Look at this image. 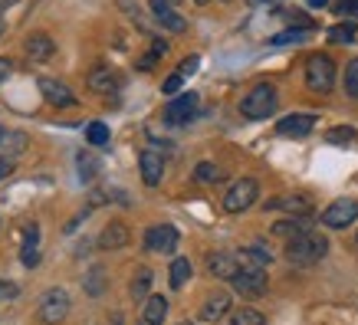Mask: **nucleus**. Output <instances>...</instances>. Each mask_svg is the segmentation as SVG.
<instances>
[{"label":"nucleus","instance_id":"f257e3e1","mask_svg":"<svg viewBox=\"0 0 358 325\" xmlns=\"http://www.w3.org/2000/svg\"><path fill=\"white\" fill-rule=\"evenodd\" d=\"M326 253H329V240L322 233H315V230H306L299 237L286 240V260L293 266H315Z\"/></svg>","mask_w":358,"mask_h":325},{"label":"nucleus","instance_id":"f03ea898","mask_svg":"<svg viewBox=\"0 0 358 325\" xmlns=\"http://www.w3.org/2000/svg\"><path fill=\"white\" fill-rule=\"evenodd\" d=\"M240 112H243V119H250V122L270 119L273 112H276V86H270V82L253 86L247 96H243V102H240Z\"/></svg>","mask_w":358,"mask_h":325},{"label":"nucleus","instance_id":"7ed1b4c3","mask_svg":"<svg viewBox=\"0 0 358 325\" xmlns=\"http://www.w3.org/2000/svg\"><path fill=\"white\" fill-rule=\"evenodd\" d=\"M306 86L319 92V96L332 92V86H336V63L326 53H313L306 59Z\"/></svg>","mask_w":358,"mask_h":325},{"label":"nucleus","instance_id":"20e7f679","mask_svg":"<svg viewBox=\"0 0 358 325\" xmlns=\"http://www.w3.org/2000/svg\"><path fill=\"white\" fill-rule=\"evenodd\" d=\"M257 197H260V181L257 178H240L224 191V210L227 214H243V210L257 204Z\"/></svg>","mask_w":358,"mask_h":325},{"label":"nucleus","instance_id":"39448f33","mask_svg":"<svg viewBox=\"0 0 358 325\" xmlns=\"http://www.w3.org/2000/svg\"><path fill=\"white\" fill-rule=\"evenodd\" d=\"M319 220H322L329 230L352 227V224L358 220V201H352V197H338V201H332V204L322 210V217H319Z\"/></svg>","mask_w":358,"mask_h":325},{"label":"nucleus","instance_id":"423d86ee","mask_svg":"<svg viewBox=\"0 0 358 325\" xmlns=\"http://www.w3.org/2000/svg\"><path fill=\"white\" fill-rule=\"evenodd\" d=\"M178 243H181V233H178V227H171V224H155V227L145 230V247L152 250V253H174L178 250Z\"/></svg>","mask_w":358,"mask_h":325},{"label":"nucleus","instance_id":"0eeeda50","mask_svg":"<svg viewBox=\"0 0 358 325\" xmlns=\"http://www.w3.org/2000/svg\"><path fill=\"white\" fill-rule=\"evenodd\" d=\"M234 289H237L243 299H260L270 289V280H266V270H240L234 276Z\"/></svg>","mask_w":358,"mask_h":325},{"label":"nucleus","instance_id":"6e6552de","mask_svg":"<svg viewBox=\"0 0 358 325\" xmlns=\"http://www.w3.org/2000/svg\"><path fill=\"white\" fill-rule=\"evenodd\" d=\"M66 315H69V296H66V289H50L43 296V303H40V322L56 325V322H63Z\"/></svg>","mask_w":358,"mask_h":325},{"label":"nucleus","instance_id":"1a4fd4ad","mask_svg":"<svg viewBox=\"0 0 358 325\" xmlns=\"http://www.w3.org/2000/svg\"><path fill=\"white\" fill-rule=\"evenodd\" d=\"M234 257H237L240 270H266V266L273 263V253H270V247H266L263 240H253V243H247V247L237 250Z\"/></svg>","mask_w":358,"mask_h":325},{"label":"nucleus","instance_id":"9d476101","mask_svg":"<svg viewBox=\"0 0 358 325\" xmlns=\"http://www.w3.org/2000/svg\"><path fill=\"white\" fill-rule=\"evenodd\" d=\"M230 305H234V296L230 293H224V289H217V293H210L204 299V305H201V315H197V319H201V322H224V319H227L230 315Z\"/></svg>","mask_w":358,"mask_h":325},{"label":"nucleus","instance_id":"9b49d317","mask_svg":"<svg viewBox=\"0 0 358 325\" xmlns=\"http://www.w3.org/2000/svg\"><path fill=\"white\" fill-rule=\"evenodd\" d=\"M148 7H152V17H155V20L162 23V30H168V33H185L187 30V20L178 10H174L171 0H152Z\"/></svg>","mask_w":358,"mask_h":325},{"label":"nucleus","instance_id":"f8f14e48","mask_svg":"<svg viewBox=\"0 0 358 325\" xmlns=\"http://www.w3.org/2000/svg\"><path fill=\"white\" fill-rule=\"evenodd\" d=\"M315 129V115H286L276 122V135L280 138H306Z\"/></svg>","mask_w":358,"mask_h":325},{"label":"nucleus","instance_id":"ddd939ff","mask_svg":"<svg viewBox=\"0 0 358 325\" xmlns=\"http://www.w3.org/2000/svg\"><path fill=\"white\" fill-rule=\"evenodd\" d=\"M266 210H286L289 217H306V214H313V201L306 194H282V197L266 201Z\"/></svg>","mask_w":358,"mask_h":325},{"label":"nucleus","instance_id":"4468645a","mask_svg":"<svg viewBox=\"0 0 358 325\" xmlns=\"http://www.w3.org/2000/svg\"><path fill=\"white\" fill-rule=\"evenodd\" d=\"M194 108H197V96L194 92H185V96H178L168 102L164 108V122H171V125H181V122L194 119Z\"/></svg>","mask_w":358,"mask_h":325},{"label":"nucleus","instance_id":"2eb2a0df","mask_svg":"<svg viewBox=\"0 0 358 325\" xmlns=\"http://www.w3.org/2000/svg\"><path fill=\"white\" fill-rule=\"evenodd\" d=\"M138 171H141V181L148 187H158L162 185V178H164V158L158 152H141V158H138Z\"/></svg>","mask_w":358,"mask_h":325},{"label":"nucleus","instance_id":"dca6fc26","mask_svg":"<svg viewBox=\"0 0 358 325\" xmlns=\"http://www.w3.org/2000/svg\"><path fill=\"white\" fill-rule=\"evenodd\" d=\"M207 273L217 276V280H234L240 273V263L234 253H210L207 257Z\"/></svg>","mask_w":358,"mask_h":325},{"label":"nucleus","instance_id":"f3484780","mask_svg":"<svg viewBox=\"0 0 358 325\" xmlns=\"http://www.w3.org/2000/svg\"><path fill=\"white\" fill-rule=\"evenodd\" d=\"M306 230H313V217H282V220H276L273 224V237L280 240H293L299 237V233H306Z\"/></svg>","mask_w":358,"mask_h":325},{"label":"nucleus","instance_id":"a211bd4d","mask_svg":"<svg viewBox=\"0 0 358 325\" xmlns=\"http://www.w3.org/2000/svg\"><path fill=\"white\" fill-rule=\"evenodd\" d=\"M27 53H30V59H36V63H46V59L56 53V40L43 30L30 33V36H27Z\"/></svg>","mask_w":358,"mask_h":325},{"label":"nucleus","instance_id":"6ab92c4d","mask_svg":"<svg viewBox=\"0 0 358 325\" xmlns=\"http://www.w3.org/2000/svg\"><path fill=\"white\" fill-rule=\"evenodd\" d=\"M129 240H131L129 227H125L122 220H112L109 227L99 233V247L102 250H122V247H129Z\"/></svg>","mask_w":358,"mask_h":325},{"label":"nucleus","instance_id":"aec40b11","mask_svg":"<svg viewBox=\"0 0 358 325\" xmlns=\"http://www.w3.org/2000/svg\"><path fill=\"white\" fill-rule=\"evenodd\" d=\"M40 92L46 96V102H53V106L66 108V106H73L76 99H73V92L59 82V79H40Z\"/></svg>","mask_w":358,"mask_h":325},{"label":"nucleus","instance_id":"412c9836","mask_svg":"<svg viewBox=\"0 0 358 325\" xmlns=\"http://www.w3.org/2000/svg\"><path fill=\"white\" fill-rule=\"evenodd\" d=\"M83 289H86V296H92V299L106 296V289H109V273H106V266H89L86 276H83Z\"/></svg>","mask_w":358,"mask_h":325},{"label":"nucleus","instance_id":"4be33fe9","mask_svg":"<svg viewBox=\"0 0 358 325\" xmlns=\"http://www.w3.org/2000/svg\"><path fill=\"white\" fill-rule=\"evenodd\" d=\"M152 280H155V273L148 270V266H138V270H135V276H131V282H129V296L135 303L152 296Z\"/></svg>","mask_w":358,"mask_h":325},{"label":"nucleus","instance_id":"5701e85b","mask_svg":"<svg viewBox=\"0 0 358 325\" xmlns=\"http://www.w3.org/2000/svg\"><path fill=\"white\" fill-rule=\"evenodd\" d=\"M164 315H168V296L152 293L148 299H145V315H141V322L145 325H162Z\"/></svg>","mask_w":358,"mask_h":325},{"label":"nucleus","instance_id":"b1692460","mask_svg":"<svg viewBox=\"0 0 358 325\" xmlns=\"http://www.w3.org/2000/svg\"><path fill=\"white\" fill-rule=\"evenodd\" d=\"M89 86L96 89V92H115L119 89V76L112 69H106V66H99V69H92V76H89Z\"/></svg>","mask_w":358,"mask_h":325},{"label":"nucleus","instance_id":"393cba45","mask_svg":"<svg viewBox=\"0 0 358 325\" xmlns=\"http://www.w3.org/2000/svg\"><path fill=\"white\" fill-rule=\"evenodd\" d=\"M27 148V135L23 131H3L0 138V158H17Z\"/></svg>","mask_w":358,"mask_h":325},{"label":"nucleus","instance_id":"a878e982","mask_svg":"<svg viewBox=\"0 0 358 325\" xmlns=\"http://www.w3.org/2000/svg\"><path fill=\"white\" fill-rule=\"evenodd\" d=\"M224 178H227V171L214 161H201L194 168V181H201V185H220Z\"/></svg>","mask_w":358,"mask_h":325},{"label":"nucleus","instance_id":"bb28decb","mask_svg":"<svg viewBox=\"0 0 358 325\" xmlns=\"http://www.w3.org/2000/svg\"><path fill=\"white\" fill-rule=\"evenodd\" d=\"M227 325H266V315L257 312V309H250V305H243V309L227 315Z\"/></svg>","mask_w":358,"mask_h":325},{"label":"nucleus","instance_id":"cd10ccee","mask_svg":"<svg viewBox=\"0 0 358 325\" xmlns=\"http://www.w3.org/2000/svg\"><path fill=\"white\" fill-rule=\"evenodd\" d=\"M36 240H40V227L36 224H30L27 227V243H23V253H20V260H23V266H36Z\"/></svg>","mask_w":358,"mask_h":325},{"label":"nucleus","instance_id":"c85d7f7f","mask_svg":"<svg viewBox=\"0 0 358 325\" xmlns=\"http://www.w3.org/2000/svg\"><path fill=\"white\" fill-rule=\"evenodd\" d=\"M191 280V260L187 257H178L171 263V289H185V282Z\"/></svg>","mask_w":358,"mask_h":325},{"label":"nucleus","instance_id":"c756f323","mask_svg":"<svg viewBox=\"0 0 358 325\" xmlns=\"http://www.w3.org/2000/svg\"><path fill=\"white\" fill-rule=\"evenodd\" d=\"M306 36H309V30H306V27H289V30H282V33H276V36H270V43L273 46H289V43H303Z\"/></svg>","mask_w":358,"mask_h":325},{"label":"nucleus","instance_id":"7c9ffc66","mask_svg":"<svg viewBox=\"0 0 358 325\" xmlns=\"http://www.w3.org/2000/svg\"><path fill=\"white\" fill-rule=\"evenodd\" d=\"M355 33H358L355 23H336L326 36L332 40V43H355Z\"/></svg>","mask_w":358,"mask_h":325},{"label":"nucleus","instance_id":"2f4dec72","mask_svg":"<svg viewBox=\"0 0 358 325\" xmlns=\"http://www.w3.org/2000/svg\"><path fill=\"white\" fill-rule=\"evenodd\" d=\"M326 138L332 141V145H352V141L358 138V131L352 129V125H338V129H329Z\"/></svg>","mask_w":358,"mask_h":325},{"label":"nucleus","instance_id":"473e14b6","mask_svg":"<svg viewBox=\"0 0 358 325\" xmlns=\"http://www.w3.org/2000/svg\"><path fill=\"white\" fill-rule=\"evenodd\" d=\"M86 138H89V145H109V125L106 122H89Z\"/></svg>","mask_w":358,"mask_h":325},{"label":"nucleus","instance_id":"72a5a7b5","mask_svg":"<svg viewBox=\"0 0 358 325\" xmlns=\"http://www.w3.org/2000/svg\"><path fill=\"white\" fill-rule=\"evenodd\" d=\"M96 171H99L96 158H92V154H79V178H83V181H92Z\"/></svg>","mask_w":358,"mask_h":325},{"label":"nucleus","instance_id":"f704fd0d","mask_svg":"<svg viewBox=\"0 0 358 325\" xmlns=\"http://www.w3.org/2000/svg\"><path fill=\"white\" fill-rule=\"evenodd\" d=\"M345 92L352 99H358V59H352L345 66Z\"/></svg>","mask_w":358,"mask_h":325},{"label":"nucleus","instance_id":"c9c22d12","mask_svg":"<svg viewBox=\"0 0 358 325\" xmlns=\"http://www.w3.org/2000/svg\"><path fill=\"white\" fill-rule=\"evenodd\" d=\"M329 10H336L338 17H358V0H332Z\"/></svg>","mask_w":358,"mask_h":325},{"label":"nucleus","instance_id":"e433bc0d","mask_svg":"<svg viewBox=\"0 0 358 325\" xmlns=\"http://www.w3.org/2000/svg\"><path fill=\"white\" fill-rule=\"evenodd\" d=\"M181 82H185V76H181V73H174V76L164 79L162 92H164V96H178V92H181Z\"/></svg>","mask_w":358,"mask_h":325},{"label":"nucleus","instance_id":"4c0bfd02","mask_svg":"<svg viewBox=\"0 0 358 325\" xmlns=\"http://www.w3.org/2000/svg\"><path fill=\"white\" fill-rule=\"evenodd\" d=\"M197 66H201V56H187L185 63H181V69H178V73H181V76H194Z\"/></svg>","mask_w":358,"mask_h":325},{"label":"nucleus","instance_id":"58836bf2","mask_svg":"<svg viewBox=\"0 0 358 325\" xmlns=\"http://www.w3.org/2000/svg\"><path fill=\"white\" fill-rule=\"evenodd\" d=\"M17 282H7V280H0V299H17Z\"/></svg>","mask_w":358,"mask_h":325},{"label":"nucleus","instance_id":"ea45409f","mask_svg":"<svg viewBox=\"0 0 358 325\" xmlns=\"http://www.w3.org/2000/svg\"><path fill=\"white\" fill-rule=\"evenodd\" d=\"M13 168H17V164H13V158H0V181H3V178H10Z\"/></svg>","mask_w":358,"mask_h":325},{"label":"nucleus","instance_id":"a19ab883","mask_svg":"<svg viewBox=\"0 0 358 325\" xmlns=\"http://www.w3.org/2000/svg\"><path fill=\"white\" fill-rule=\"evenodd\" d=\"M10 73H13V63L7 59V56H0V82H3L7 76H10Z\"/></svg>","mask_w":358,"mask_h":325},{"label":"nucleus","instance_id":"79ce46f5","mask_svg":"<svg viewBox=\"0 0 358 325\" xmlns=\"http://www.w3.org/2000/svg\"><path fill=\"white\" fill-rule=\"evenodd\" d=\"M152 53H155V56H164V53H168V43H164V40H158V36H155V43H152Z\"/></svg>","mask_w":358,"mask_h":325},{"label":"nucleus","instance_id":"37998d69","mask_svg":"<svg viewBox=\"0 0 358 325\" xmlns=\"http://www.w3.org/2000/svg\"><path fill=\"white\" fill-rule=\"evenodd\" d=\"M155 59H158V56H155V53H145V56H141V63H138V69H152V66H155Z\"/></svg>","mask_w":358,"mask_h":325},{"label":"nucleus","instance_id":"c03bdc74","mask_svg":"<svg viewBox=\"0 0 358 325\" xmlns=\"http://www.w3.org/2000/svg\"><path fill=\"white\" fill-rule=\"evenodd\" d=\"M306 3H309V7H313V10H322V7H329V3H332V0H306Z\"/></svg>","mask_w":358,"mask_h":325},{"label":"nucleus","instance_id":"a18cd8bd","mask_svg":"<svg viewBox=\"0 0 358 325\" xmlns=\"http://www.w3.org/2000/svg\"><path fill=\"white\" fill-rule=\"evenodd\" d=\"M10 3H17V0H0V10H7Z\"/></svg>","mask_w":358,"mask_h":325},{"label":"nucleus","instance_id":"49530a36","mask_svg":"<svg viewBox=\"0 0 358 325\" xmlns=\"http://www.w3.org/2000/svg\"><path fill=\"white\" fill-rule=\"evenodd\" d=\"M178 325H197V322H178Z\"/></svg>","mask_w":358,"mask_h":325},{"label":"nucleus","instance_id":"de8ad7c7","mask_svg":"<svg viewBox=\"0 0 358 325\" xmlns=\"http://www.w3.org/2000/svg\"><path fill=\"white\" fill-rule=\"evenodd\" d=\"M0 138H3V125H0Z\"/></svg>","mask_w":358,"mask_h":325},{"label":"nucleus","instance_id":"09e8293b","mask_svg":"<svg viewBox=\"0 0 358 325\" xmlns=\"http://www.w3.org/2000/svg\"><path fill=\"white\" fill-rule=\"evenodd\" d=\"M194 3H207V0H194Z\"/></svg>","mask_w":358,"mask_h":325},{"label":"nucleus","instance_id":"8fccbe9b","mask_svg":"<svg viewBox=\"0 0 358 325\" xmlns=\"http://www.w3.org/2000/svg\"><path fill=\"white\" fill-rule=\"evenodd\" d=\"M0 33H3V23H0Z\"/></svg>","mask_w":358,"mask_h":325},{"label":"nucleus","instance_id":"3c124183","mask_svg":"<svg viewBox=\"0 0 358 325\" xmlns=\"http://www.w3.org/2000/svg\"><path fill=\"white\" fill-rule=\"evenodd\" d=\"M224 3H230V0H224Z\"/></svg>","mask_w":358,"mask_h":325},{"label":"nucleus","instance_id":"603ef678","mask_svg":"<svg viewBox=\"0 0 358 325\" xmlns=\"http://www.w3.org/2000/svg\"><path fill=\"white\" fill-rule=\"evenodd\" d=\"M171 3H178V0H171Z\"/></svg>","mask_w":358,"mask_h":325},{"label":"nucleus","instance_id":"864d4df0","mask_svg":"<svg viewBox=\"0 0 358 325\" xmlns=\"http://www.w3.org/2000/svg\"><path fill=\"white\" fill-rule=\"evenodd\" d=\"M270 3H273V0H270Z\"/></svg>","mask_w":358,"mask_h":325}]
</instances>
